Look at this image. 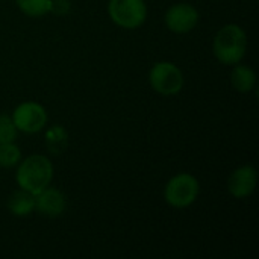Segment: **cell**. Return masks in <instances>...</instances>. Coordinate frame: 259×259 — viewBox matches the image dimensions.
I'll return each instance as SVG.
<instances>
[{
	"mask_svg": "<svg viewBox=\"0 0 259 259\" xmlns=\"http://www.w3.org/2000/svg\"><path fill=\"white\" fill-rule=\"evenodd\" d=\"M53 178V165L49 158L42 155H32L26 158L17 170V184L21 190H26L36 196L46 187H49Z\"/></svg>",
	"mask_w": 259,
	"mask_h": 259,
	"instance_id": "obj_1",
	"label": "cell"
},
{
	"mask_svg": "<svg viewBox=\"0 0 259 259\" xmlns=\"http://www.w3.org/2000/svg\"><path fill=\"white\" fill-rule=\"evenodd\" d=\"M12 121L17 131L26 132V134H35V132H39L46 126L47 114H46V109L39 103L24 102L15 108L12 114Z\"/></svg>",
	"mask_w": 259,
	"mask_h": 259,
	"instance_id": "obj_6",
	"label": "cell"
},
{
	"mask_svg": "<svg viewBox=\"0 0 259 259\" xmlns=\"http://www.w3.org/2000/svg\"><path fill=\"white\" fill-rule=\"evenodd\" d=\"M55 14H65L70 11V2L68 0H52V9Z\"/></svg>",
	"mask_w": 259,
	"mask_h": 259,
	"instance_id": "obj_15",
	"label": "cell"
},
{
	"mask_svg": "<svg viewBox=\"0 0 259 259\" xmlns=\"http://www.w3.org/2000/svg\"><path fill=\"white\" fill-rule=\"evenodd\" d=\"M17 137V127L12 121V117L0 114V144L14 143Z\"/></svg>",
	"mask_w": 259,
	"mask_h": 259,
	"instance_id": "obj_14",
	"label": "cell"
},
{
	"mask_svg": "<svg viewBox=\"0 0 259 259\" xmlns=\"http://www.w3.org/2000/svg\"><path fill=\"white\" fill-rule=\"evenodd\" d=\"M258 181V173L252 165H244L237 168L228 182L229 193L237 199H244L255 191Z\"/></svg>",
	"mask_w": 259,
	"mask_h": 259,
	"instance_id": "obj_8",
	"label": "cell"
},
{
	"mask_svg": "<svg viewBox=\"0 0 259 259\" xmlns=\"http://www.w3.org/2000/svg\"><path fill=\"white\" fill-rule=\"evenodd\" d=\"M149 80L152 88L164 96L178 94L184 87L182 71L173 62H156L149 74Z\"/></svg>",
	"mask_w": 259,
	"mask_h": 259,
	"instance_id": "obj_5",
	"label": "cell"
},
{
	"mask_svg": "<svg viewBox=\"0 0 259 259\" xmlns=\"http://www.w3.org/2000/svg\"><path fill=\"white\" fill-rule=\"evenodd\" d=\"M8 208L14 215L18 217L27 215L35 209V196L26 190H20L11 196L8 202Z\"/></svg>",
	"mask_w": 259,
	"mask_h": 259,
	"instance_id": "obj_10",
	"label": "cell"
},
{
	"mask_svg": "<svg viewBox=\"0 0 259 259\" xmlns=\"http://www.w3.org/2000/svg\"><path fill=\"white\" fill-rule=\"evenodd\" d=\"M108 12L111 20L124 29H135L141 26L147 17L144 0H109Z\"/></svg>",
	"mask_w": 259,
	"mask_h": 259,
	"instance_id": "obj_4",
	"label": "cell"
},
{
	"mask_svg": "<svg viewBox=\"0 0 259 259\" xmlns=\"http://www.w3.org/2000/svg\"><path fill=\"white\" fill-rule=\"evenodd\" d=\"M20 149L12 143L0 144V167H14L20 161Z\"/></svg>",
	"mask_w": 259,
	"mask_h": 259,
	"instance_id": "obj_13",
	"label": "cell"
},
{
	"mask_svg": "<svg viewBox=\"0 0 259 259\" xmlns=\"http://www.w3.org/2000/svg\"><path fill=\"white\" fill-rule=\"evenodd\" d=\"M199 181L188 173H181L171 178L165 187V200L173 208H187L199 196Z\"/></svg>",
	"mask_w": 259,
	"mask_h": 259,
	"instance_id": "obj_3",
	"label": "cell"
},
{
	"mask_svg": "<svg viewBox=\"0 0 259 259\" xmlns=\"http://www.w3.org/2000/svg\"><path fill=\"white\" fill-rule=\"evenodd\" d=\"M17 5L29 17L46 15L52 9V0H17Z\"/></svg>",
	"mask_w": 259,
	"mask_h": 259,
	"instance_id": "obj_12",
	"label": "cell"
},
{
	"mask_svg": "<svg viewBox=\"0 0 259 259\" xmlns=\"http://www.w3.org/2000/svg\"><path fill=\"white\" fill-rule=\"evenodd\" d=\"M247 49V35L238 24L223 26L214 38V53L222 64H238Z\"/></svg>",
	"mask_w": 259,
	"mask_h": 259,
	"instance_id": "obj_2",
	"label": "cell"
},
{
	"mask_svg": "<svg viewBox=\"0 0 259 259\" xmlns=\"http://www.w3.org/2000/svg\"><path fill=\"white\" fill-rule=\"evenodd\" d=\"M35 208L47 217H58L65 209V197L59 190L46 187L35 196Z\"/></svg>",
	"mask_w": 259,
	"mask_h": 259,
	"instance_id": "obj_9",
	"label": "cell"
},
{
	"mask_svg": "<svg viewBox=\"0 0 259 259\" xmlns=\"http://www.w3.org/2000/svg\"><path fill=\"white\" fill-rule=\"evenodd\" d=\"M199 23V12L193 5L176 3L165 14V24L175 33L191 32Z\"/></svg>",
	"mask_w": 259,
	"mask_h": 259,
	"instance_id": "obj_7",
	"label": "cell"
},
{
	"mask_svg": "<svg viewBox=\"0 0 259 259\" xmlns=\"http://www.w3.org/2000/svg\"><path fill=\"white\" fill-rule=\"evenodd\" d=\"M232 87L240 93H249L255 88L256 83V74L255 71L247 65H237L231 74Z\"/></svg>",
	"mask_w": 259,
	"mask_h": 259,
	"instance_id": "obj_11",
	"label": "cell"
}]
</instances>
